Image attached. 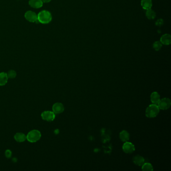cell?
<instances>
[{
  "label": "cell",
  "instance_id": "8fae6325",
  "mask_svg": "<svg viewBox=\"0 0 171 171\" xmlns=\"http://www.w3.org/2000/svg\"><path fill=\"white\" fill-rule=\"evenodd\" d=\"M133 161L135 164L138 166H141L145 163V159L139 155L133 157Z\"/></svg>",
  "mask_w": 171,
  "mask_h": 171
},
{
  "label": "cell",
  "instance_id": "5b68a950",
  "mask_svg": "<svg viewBox=\"0 0 171 171\" xmlns=\"http://www.w3.org/2000/svg\"><path fill=\"white\" fill-rule=\"evenodd\" d=\"M41 117L43 120L47 122H52L54 120L55 115L54 112L51 111H45L41 114Z\"/></svg>",
  "mask_w": 171,
  "mask_h": 171
},
{
  "label": "cell",
  "instance_id": "d6986e66",
  "mask_svg": "<svg viewBox=\"0 0 171 171\" xmlns=\"http://www.w3.org/2000/svg\"><path fill=\"white\" fill-rule=\"evenodd\" d=\"M163 44L159 41H156L153 45V47L156 51H159L162 47Z\"/></svg>",
  "mask_w": 171,
  "mask_h": 171
},
{
  "label": "cell",
  "instance_id": "ffe728a7",
  "mask_svg": "<svg viewBox=\"0 0 171 171\" xmlns=\"http://www.w3.org/2000/svg\"><path fill=\"white\" fill-rule=\"evenodd\" d=\"M7 76L9 78L13 79L15 78L17 76V73L16 71L14 70H10L7 73Z\"/></svg>",
  "mask_w": 171,
  "mask_h": 171
},
{
  "label": "cell",
  "instance_id": "7c38bea8",
  "mask_svg": "<svg viewBox=\"0 0 171 171\" xmlns=\"http://www.w3.org/2000/svg\"><path fill=\"white\" fill-rule=\"evenodd\" d=\"M141 6L144 10H150L153 6V2L151 0H141Z\"/></svg>",
  "mask_w": 171,
  "mask_h": 171
},
{
  "label": "cell",
  "instance_id": "ba28073f",
  "mask_svg": "<svg viewBox=\"0 0 171 171\" xmlns=\"http://www.w3.org/2000/svg\"><path fill=\"white\" fill-rule=\"evenodd\" d=\"M53 112L54 114H59L64 112V107L63 104L60 102H57L54 104L52 107Z\"/></svg>",
  "mask_w": 171,
  "mask_h": 171
},
{
  "label": "cell",
  "instance_id": "8992f818",
  "mask_svg": "<svg viewBox=\"0 0 171 171\" xmlns=\"http://www.w3.org/2000/svg\"><path fill=\"white\" fill-rule=\"evenodd\" d=\"M25 18L28 21L34 23L38 21L37 20V15L34 12L32 11H28L25 13Z\"/></svg>",
  "mask_w": 171,
  "mask_h": 171
},
{
  "label": "cell",
  "instance_id": "52a82bcc",
  "mask_svg": "<svg viewBox=\"0 0 171 171\" xmlns=\"http://www.w3.org/2000/svg\"><path fill=\"white\" fill-rule=\"evenodd\" d=\"M122 150L125 153L131 154L135 151V146L132 143L126 141L122 146Z\"/></svg>",
  "mask_w": 171,
  "mask_h": 171
},
{
  "label": "cell",
  "instance_id": "6da1fadb",
  "mask_svg": "<svg viewBox=\"0 0 171 171\" xmlns=\"http://www.w3.org/2000/svg\"><path fill=\"white\" fill-rule=\"evenodd\" d=\"M52 19V17L51 13L47 10H43L40 12L37 15V20L38 22L46 24L51 22Z\"/></svg>",
  "mask_w": 171,
  "mask_h": 171
},
{
  "label": "cell",
  "instance_id": "603a6c76",
  "mask_svg": "<svg viewBox=\"0 0 171 171\" xmlns=\"http://www.w3.org/2000/svg\"><path fill=\"white\" fill-rule=\"evenodd\" d=\"M42 1L43 3H48L51 1V0H42Z\"/></svg>",
  "mask_w": 171,
  "mask_h": 171
},
{
  "label": "cell",
  "instance_id": "3957f363",
  "mask_svg": "<svg viewBox=\"0 0 171 171\" xmlns=\"http://www.w3.org/2000/svg\"><path fill=\"white\" fill-rule=\"evenodd\" d=\"M27 140L30 143H35L41 138V133L37 130H33L30 131L26 135Z\"/></svg>",
  "mask_w": 171,
  "mask_h": 171
},
{
  "label": "cell",
  "instance_id": "4fadbf2b",
  "mask_svg": "<svg viewBox=\"0 0 171 171\" xmlns=\"http://www.w3.org/2000/svg\"><path fill=\"white\" fill-rule=\"evenodd\" d=\"M151 101L153 104L157 105L160 101V94L158 92H153L151 95Z\"/></svg>",
  "mask_w": 171,
  "mask_h": 171
},
{
  "label": "cell",
  "instance_id": "7a4b0ae2",
  "mask_svg": "<svg viewBox=\"0 0 171 171\" xmlns=\"http://www.w3.org/2000/svg\"><path fill=\"white\" fill-rule=\"evenodd\" d=\"M160 109L158 105L153 104L149 105L146 110V115L148 118H154L156 117L159 114Z\"/></svg>",
  "mask_w": 171,
  "mask_h": 171
},
{
  "label": "cell",
  "instance_id": "e0dca14e",
  "mask_svg": "<svg viewBox=\"0 0 171 171\" xmlns=\"http://www.w3.org/2000/svg\"><path fill=\"white\" fill-rule=\"evenodd\" d=\"M146 18L149 20H153L156 17V13L154 10H151V9L150 10H146Z\"/></svg>",
  "mask_w": 171,
  "mask_h": 171
},
{
  "label": "cell",
  "instance_id": "7402d4cb",
  "mask_svg": "<svg viewBox=\"0 0 171 171\" xmlns=\"http://www.w3.org/2000/svg\"><path fill=\"white\" fill-rule=\"evenodd\" d=\"M163 23H164V21L162 19H159V20H157V21L156 22V25L158 26H161L162 25H163Z\"/></svg>",
  "mask_w": 171,
  "mask_h": 171
},
{
  "label": "cell",
  "instance_id": "44dd1931",
  "mask_svg": "<svg viewBox=\"0 0 171 171\" xmlns=\"http://www.w3.org/2000/svg\"><path fill=\"white\" fill-rule=\"evenodd\" d=\"M5 156L7 158H10L12 156V151L10 150H7L5 151Z\"/></svg>",
  "mask_w": 171,
  "mask_h": 171
},
{
  "label": "cell",
  "instance_id": "5bb4252c",
  "mask_svg": "<svg viewBox=\"0 0 171 171\" xmlns=\"http://www.w3.org/2000/svg\"><path fill=\"white\" fill-rule=\"evenodd\" d=\"M14 138L15 140L18 142L22 143L23 141H25L27 140L26 135L24 133H16L14 135Z\"/></svg>",
  "mask_w": 171,
  "mask_h": 171
},
{
  "label": "cell",
  "instance_id": "2e32d148",
  "mask_svg": "<svg viewBox=\"0 0 171 171\" xmlns=\"http://www.w3.org/2000/svg\"><path fill=\"white\" fill-rule=\"evenodd\" d=\"M120 138L122 141L126 142L130 140V134L127 130H122L120 133Z\"/></svg>",
  "mask_w": 171,
  "mask_h": 171
},
{
  "label": "cell",
  "instance_id": "ac0fdd59",
  "mask_svg": "<svg viewBox=\"0 0 171 171\" xmlns=\"http://www.w3.org/2000/svg\"><path fill=\"white\" fill-rule=\"evenodd\" d=\"M141 169L144 171H153V167L151 164L149 163H144L142 166Z\"/></svg>",
  "mask_w": 171,
  "mask_h": 171
},
{
  "label": "cell",
  "instance_id": "277c9868",
  "mask_svg": "<svg viewBox=\"0 0 171 171\" xmlns=\"http://www.w3.org/2000/svg\"><path fill=\"white\" fill-rule=\"evenodd\" d=\"M158 107L162 110H167L171 107V102L170 99L168 98H164L160 99L158 104Z\"/></svg>",
  "mask_w": 171,
  "mask_h": 171
},
{
  "label": "cell",
  "instance_id": "30bf717a",
  "mask_svg": "<svg viewBox=\"0 0 171 171\" xmlns=\"http://www.w3.org/2000/svg\"><path fill=\"white\" fill-rule=\"evenodd\" d=\"M160 42L164 45H169L171 43V36L169 34H165L162 35L160 39Z\"/></svg>",
  "mask_w": 171,
  "mask_h": 171
},
{
  "label": "cell",
  "instance_id": "9a60e30c",
  "mask_svg": "<svg viewBox=\"0 0 171 171\" xmlns=\"http://www.w3.org/2000/svg\"><path fill=\"white\" fill-rule=\"evenodd\" d=\"M8 77L7 76V73H0V86H5L8 80Z\"/></svg>",
  "mask_w": 171,
  "mask_h": 171
},
{
  "label": "cell",
  "instance_id": "9c48e42d",
  "mask_svg": "<svg viewBox=\"0 0 171 171\" xmlns=\"http://www.w3.org/2000/svg\"><path fill=\"white\" fill-rule=\"evenodd\" d=\"M29 5L33 8L39 9L43 6V3L42 0H30Z\"/></svg>",
  "mask_w": 171,
  "mask_h": 171
}]
</instances>
